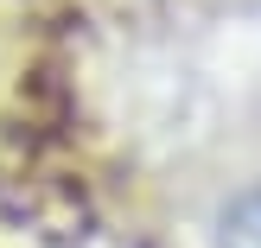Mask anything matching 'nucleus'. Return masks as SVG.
<instances>
[{"label": "nucleus", "mask_w": 261, "mask_h": 248, "mask_svg": "<svg viewBox=\"0 0 261 248\" xmlns=\"http://www.w3.org/2000/svg\"><path fill=\"white\" fill-rule=\"evenodd\" d=\"M217 242L223 248H261V191H242V198L217 216Z\"/></svg>", "instance_id": "nucleus-1"}]
</instances>
